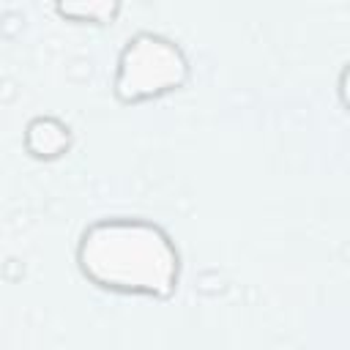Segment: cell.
<instances>
[{
  "label": "cell",
  "instance_id": "1",
  "mask_svg": "<svg viewBox=\"0 0 350 350\" xmlns=\"http://www.w3.org/2000/svg\"><path fill=\"white\" fill-rule=\"evenodd\" d=\"M77 268L101 290L164 301L178 290L180 254L159 224L142 216H104L82 230Z\"/></svg>",
  "mask_w": 350,
  "mask_h": 350
},
{
  "label": "cell",
  "instance_id": "2",
  "mask_svg": "<svg viewBox=\"0 0 350 350\" xmlns=\"http://www.w3.org/2000/svg\"><path fill=\"white\" fill-rule=\"evenodd\" d=\"M189 79V57L178 41L139 30L126 38L118 52L112 93L120 104L134 107L180 90Z\"/></svg>",
  "mask_w": 350,
  "mask_h": 350
},
{
  "label": "cell",
  "instance_id": "3",
  "mask_svg": "<svg viewBox=\"0 0 350 350\" xmlns=\"http://www.w3.org/2000/svg\"><path fill=\"white\" fill-rule=\"evenodd\" d=\"M74 145V131L66 120L55 115H36L27 120L22 134V148L36 161H55L63 159Z\"/></svg>",
  "mask_w": 350,
  "mask_h": 350
},
{
  "label": "cell",
  "instance_id": "4",
  "mask_svg": "<svg viewBox=\"0 0 350 350\" xmlns=\"http://www.w3.org/2000/svg\"><path fill=\"white\" fill-rule=\"evenodd\" d=\"M57 16L79 22V25H112L120 14L118 0H60L55 3Z\"/></svg>",
  "mask_w": 350,
  "mask_h": 350
},
{
  "label": "cell",
  "instance_id": "5",
  "mask_svg": "<svg viewBox=\"0 0 350 350\" xmlns=\"http://www.w3.org/2000/svg\"><path fill=\"white\" fill-rule=\"evenodd\" d=\"M345 79H347V66L342 68V74H339V101H342V107H347V96H345Z\"/></svg>",
  "mask_w": 350,
  "mask_h": 350
}]
</instances>
